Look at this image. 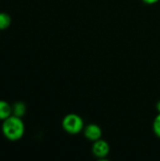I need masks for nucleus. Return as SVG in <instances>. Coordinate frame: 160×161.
<instances>
[{
  "mask_svg": "<svg viewBox=\"0 0 160 161\" xmlns=\"http://www.w3.org/2000/svg\"><path fill=\"white\" fill-rule=\"evenodd\" d=\"M25 124L22 118L15 115H10L6 120L2 121L1 131L3 136L9 142H18L25 135Z\"/></svg>",
  "mask_w": 160,
  "mask_h": 161,
  "instance_id": "nucleus-1",
  "label": "nucleus"
},
{
  "mask_svg": "<svg viewBox=\"0 0 160 161\" xmlns=\"http://www.w3.org/2000/svg\"><path fill=\"white\" fill-rule=\"evenodd\" d=\"M157 110L158 113H160V100L157 103Z\"/></svg>",
  "mask_w": 160,
  "mask_h": 161,
  "instance_id": "nucleus-10",
  "label": "nucleus"
},
{
  "mask_svg": "<svg viewBox=\"0 0 160 161\" xmlns=\"http://www.w3.org/2000/svg\"><path fill=\"white\" fill-rule=\"evenodd\" d=\"M26 113V106L24 102L18 101L12 105V115L23 118Z\"/></svg>",
  "mask_w": 160,
  "mask_h": 161,
  "instance_id": "nucleus-6",
  "label": "nucleus"
},
{
  "mask_svg": "<svg viewBox=\"0 0 160 161\" xmlns=\"http://www.w3.org/2000/svg\"><path fill=\"white\" fill-rule=\"evenodd\" d=\"M61 126L66 133L70 135H77L83 132L85 125L81 116L76 113H69L62 119Z\"/></svg>",
  "mask_w": 160,
  "mask_h": 161,
  "instance_id": "nucleus-2",
  "label": "nucleus"
},
{
  "mask_svg": "<svg viewBox=\"0 0 160 161\" xmlns=\"http://www.w3.org/2000/svg\"><path fill=\"white\" fill-rule=\"evenodd\" d=\"M153 131H154V134L160 139V113H158L156 118L154 119V122H153Z\"/></svg>",
  "mask_w": 160,
  "mask_h": 161,
  "instance_id": "nucleus-8",
  "label": "nucleus"
},
{
  "mask_svg": "<svg viewBox=\"0 0 160 161\" xmlns=\"http://www.w3.org/2000/svg\"><path fill=\"white\" fill-rule=\"evenodd\" d=\"M110 152V146L108 142L102 138L93 142L91 146L92 155L98 159H105Z\"/></svg>",
  "mask_w": 160,
  "mask_h": 161,
  "instance_id": "nucleus-3",
  "label": "nucleus"
},
{
  "mask_svg": "<svg viewBox=\"0 0 160 161\" xmlns=\"http://www.w3.org/2000/svg\"><path fill=\"white\" fill-rule=\"evenodd\" d=\"M11 24V17L7 12H0V31L9 27Z\"/></svg>",
  "mask_w": 160,
  "mask_h": 161,
  "instance_id": "nucleus-7",
  "label": "nucleus"
},
{
  "mask_svg": "<svg viewBox=\"0 0 160 161\" xmlns=\"http://www.w3.org/2000/svg\"><path fill=\"white\" fill-rule=\"evenodd\" d=\"M141 1L146 5H154V4H157V2H159L160 0H141Z\"/></svg>",
  "mask_w": 160,
  "mask_h": 161,
  "instance_id": "nucleus-9",
  "label": "nucleus"
},
{
  "mask_svg": "<svg viewBox=\"0 0 160 161\" xmlns=\"http://www.w3.org/2000/svg\"><path fill=\"white\" fill-rule=\"evenodd\" d=\"M12 115V105L5 100H0V121H4Z\"/></svg>",
  "mask_w": 160,
  "mask_h": 161,
  "instance_id": "nucleus-5",
  "label": "nucleus"
},
{
  "mask_svg": "<svg viewBox=\"0 0 160 161\" xmlns=\"http://www.w3.org/2000/svg\"><path fill=\"white\" fill-rule=\"evenodd\" d=\"M83 134H84V137L88 141L93 142L102 138L103 131H102V128L98 125L89 124V125H85V127L83 129Z\"/></svg>",
  "mask_w": 160,
  "mask_h": 161,
  "instance_id": "nucleus-4",
  "label": "nucleus"
}]
</instances>
